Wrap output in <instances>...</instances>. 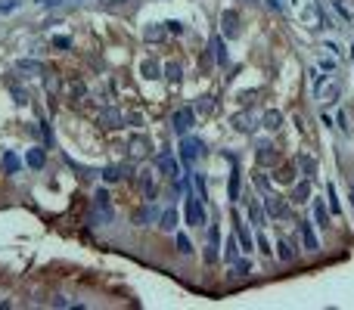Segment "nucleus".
Masks as SVG:
<instances>
[{"label": "nucleus", "instance_id": "17", "mask_svg": "<svg viewBox=\"0 0 354 310\" xmlns=\"http://www.w3.org/2000/svg\"><path fill=\"white\" fill-rule=\"evenodd\" d=\"M295 168H298V174L301 177H317V162H314V155H298L295 159Z\"/></svg>", "mask_w": 354, "mask_h": 310}, {"label": "nucleus", "instance_id": "28", "mask_svg": "<svg viewBox=\"0 0 354 310\" xmlns=\"http://www.w3.org/2000/svg\"><path fill=\"white\" fill-rule=\"evenodd\" d=\"M314 217H317V226H329V208L320 199H314Z\"/></svg>", "mask_w": 354, "mask_h": 310}, {"label": "nucleus", "instance_id": "26", "mask_svg": "<svg viewBox=\"0 0 354 310\" xmlns=\"http://www.w3.org/2000/svg\"><path fill=\"white\" fill-rule=\"evenodd\" d=\"M22 171V159H19V155L16 152H7L4 155V174H10V177H16Z\"/></svg>", "mask_w": 354, "mask_h": 310}, {"label": "nucleus", "instance_id": "11", "mask_svg": "<svg viewBox=\"0 0 354 310\" xmlns=\"http://www.w3.org/2000/svg\"><path fill=\"white\" fill-rule=\"evenodd\" d=\"M159 171L168 177V180H177L180 177V168H177V162H174V155L165 149V155H159Z\"/></svg>", "mask_w": 354, "mask_h": 310}, {"label": "nucleus", "instance_id": "18", "mask_svg": "<svg viewBox=\"0 0 354 310\" xmlns=\"http://www.w3.org/2000/svg\"><path fill=\"white\" fill-rule=\"evenodd\" d=\"M255 159H258V165L270 168V165H277V149H273L270 143H261V146H258V152H255Z\"/></svg>", "mask_w": 354, "mask_h": 310}, {"label": "nucleus", "instance_id": "2", "mask_svg": "<svg viewBox=\"0 0 354 310\" xmlns=\"http://www.w3.org/2000/svg\"><path fill=\"white\" fill-rule=\"evenodd\" d=\"M112 217H115V211H112V202H109V192L97 189L93 192V214H90V220L97 226H103V223H112Z\"/></svg>", "mask_w": 354, "mask_h": 310}, {"label": "nucleus", "instance_id": "10", "mask_svg": "<svg viewBox=\"0 0 354 310\" xmlns=\"http://www.w3.org/2000/svg\"><path fill=\"white\" fill-rule=\"evenodd\" d=\"M342 96V87H339V81H323L320 87H317V99H323L326 106L329 102H336Z\"/></svg>", "mask_w": 354, "mask_h": 310}, {"label": "nucleus", "instance_id": "51", "mask_svg": "<svg viewBox=\"0 0 354 310\" xmlns=\"http://www.w3.org/2000/svg\"><path fill=\"white\" fill-rule=\"evenodd\" d=\"M37 4H44V7H56L59 0H37Z\"/></svg>", "mask_w": 354, "mask_h": 310}, {"label": "nucleus", "instance_id": "12", "mask_svg": "<svg viewBox=\"0 0 354 310\" xmlns=\"http://www.w3.org/2000/svg\"><path fill=\"white\" fill-rule=\"evenodd\" d=\"M128 174H134V165H109V168H103V180L106 183H118Z\"/></svg>", "mask_w": 354, "mask_h": 310}, {"label": "nucleus", "instance_id": "35", "mask_svg": "<svg viewBox=\"0 0 354 310\" xmlns=\"http://www.w3.org/2000/svg\"><path fill=\"white\" fill-rule=\"evenodd\" d=\"M249 270H252V264H249L246 257H236V261H233V273H236V276H249Z\"/></svg>", "mask_w": 354, "mask_h": 310}, {"label": "nucleus", "instance_id": "49", "mask_svg": "<svg viewBox=\"0 0 354 310\" xmlns=\"http://www.w3.org/2000/svg\"><path fill=\"white\" fill-rule=\"evenodd\" d=\"M19 7V0H7V4H0V13H13Z\"/></svg>", "mask_w": 354, "mask_h": 310}, {"label": "nucleus", "instance_id": "4", "mask_svg": "<svg viewBox=\"0 0 354 310\" xmlns=\"http://www.w3.org/2000/svg\"><path fill=\"white\" fill-rule=\"evenodd\" d=\"M240 31H243L240 13H236V10H224L221 13V34L224 37H240Z\"/></svg>", "mask_w": 354, "mask_h": 310}, {"label": "nucleus", "instance_id": "19", "mask_svg": "<svg viewBox=\"0 0 354 310\" xmlns=\"http://www.w3.org/2000/svg\"><path fill=\"white\" fill-rule=\"evenodd\" d=\"M249 217L255 226H264L267 223V211H264V202L261 199H249Z\"/></svg>", "mask_w": 354, "mask_h": 310}, {"label": "nucleus", "instance_id": "21", "mask_svg": "<svg viewBox=\"0 0 354 310\" xmlns=\"http://www.w3.org/2000/svg\"><path fill=\"white\" fill-rule=\"evenodd\" d=\"M25 162H28V168H34V171H41V168L47 165V152H44L41 146H34V149H28V155H25Z\"/></svg>", "mask_w": 354, "mask_h": 310}, {"label": "nucleus", "instance_id": "40", "mask_svg": "<svg viewBox=\"0 0 354 310\" xmlns=\"http://www.w3.org/2000/svg\"><path fill=\"white\" fill-rule=\"evenodd\" d=\"M211 109H215L211 96H199V102H196V112H211Z\"/></svg>", "mask_w": 354, "mask_h": 310}, {"label": "nucleus", "instance_id": "3", "mask_svg": "<svg viewBox=\"0 0 354 310\" xmlns=\"http://www.w3.org/2000/svg\"><path fill=\"white\" fill-rule=\"evenodd\" d=\"M193 121H196V112H193L190 106H183V109H177V112H174L171 127H174V134L186 137V134H190V127H193Z\"/></svg>", "mask_w": 354, "mask_h": 310}, {"label": "nucleus", "instance_id": "52", "mask_svg": "<svg viewBox=\"0 0 354 310\" xmlns=\"http://www.w3.org/2000/svg\"><path fill=\"white\" fill-rule=\"evenodd\" d=\"M249 4H258V0H249Z\"/></svg>", "mask_w": 354, "mask_h": 310}, {"label": "nucleus", "instance_id": "6", "mask_svg": "<svg viewBox=\"0 0 354 310\" xmlns=\"http://www.w3.org/2000/svg\"><path fill=\"white\" fill-rule=\"evenodd\" d=\"M199 155H202V143L196 140V137H183V143H180V162L190 168Z\"/></svg>", "mask_w": 354, "mask_h": 310}, {"label": "nucleus", "instance_id": "46", "mask_svg": "<svg viewBox=\"0 0 354 310\" xmlns=\"http://www.w3.org/2000/svg\"><path fill=\"white\" fill-rule=\"evenodd\" d=\"M258 251H261V254H270V251H273L270 242H267V236H258Z\"/></svg>", "mask_w": 354, "mask_h": 310}, {"label": "nucleus", "instance_id": "8", "mask_svg": "<svg viewBox=\"0 0 354 310\" xmlns=\"http://www.w3.org/2000/svg\"><path fill=\"white\" fill-rule=\"evenodd\" d=\"M137 183H140L143 199H146V202H152V199H155V192H159V186H155V174H152V171H140Z\"/></svg>", "mask_w": 354, "mask_h": 310}, {"label": "nucleus", "instance_id": "37", "mask_svg": "<svg viewBox=\"0 0 354 310\" xmlns=\"http://www.w3.org/2000/svg\"><path fill=\"white\" fill-rule=\"evenodd\" d=\"M10 93H13V102H16V106H25V102H28V93H25L19 84H10Z\"/></svg>", "mask_w": 354, "mask_h": 310}, {"label": "nucleus", "instance_id": "25", "mask_svg": "<svg viewBox=\"0 0 354 310\" xmlns=\"http://www.w3.org/2000/svg\"><path fill=\"white\" fill-rule=\"evenodd\" d=\"M131 155H134V159H146V155H152L149 140H146V137H134V140H131Z\"/></svg>", "mask_w": 354, "mask_h": 310}, {"label": "nucleus", "instance_id": "9", "mask_svg": "<svg viewBox=\"0 0 354 310\" xmlns=\"http://www.w3.org/2000/svg\"><path fill=\"white\" fill-rule=\"evenodd\" d=\"M264 211H267V217H286V202L280 196H273V192H267L264 196Z\"/></svg>", "mask_w": 354, "mask_h": 310}, {"label": "nucleus", "instance_id": "16", "mask_svg": "<svg viewBox=\"0 0 354 310\" xmlns=\"http://www.w3.org/2000/svg\"><path fill=\"white\" fill-rule=\"evenodd\" d=\"M277 257L280 261H295L298 257V242L295 239H280L277 242Z\"/></svg>", "mask_w": 354, "mask_h": 310}, {"label": "nucleus", "instance_id": "42", "mask_svg": "<svg viewBox=\"0 0 354 310\" xmlns=\"http://www.w3.org/2000/svg\"><path fill=\"white\" fill-rule=\"evenodd\" d=\"M236 248H240V239H230L227 242V261H236Z\"/></svg>", "mask_w": 354, "mask_h": 310}, {"label": "nucleus", "instance_id": "38", "mask_svg": "<svg viewBox=\"0 0 354 310\" xmlns=\"http://www.w3.org/2000/svg\"><path fill=\"white\" fill-rule=\"evenodd\" d=\"M326 199H329V211H333V214H342V205H339V196H336V186L326 189Z\"/></svg>", "mask_w": 354, "mask_h": 310}, {"label": "nucleus", "instance_id": "23", "mask_svg": "<svg viewBox=\"0 0 354 310\" xmlns=\"http://www.w3.org/2000/svg\"><path fill=\"white\" fill-rule=\"evenodd\" d=\"M140 74L146 77V81H155V77H162V62H155V59H143V62H140Z\"/></svg>", "mask_w": 354, "mask_h": 310}, {"label": "nucleus", "instance_id": "53", "mask_svg": "<svg viewBox=\"0 0 354 310\" xmlns=\"http://www.w3.org/2000/svg\"><path fill=\"white\" fill-rule=\"evenodd\" d=\"M351 202H354V192H351Z\"/></svg>", "mask_w": 354, "mask_h": 310}, {"label": "nucleus", "instance_id": "50", "mask_svg": "<svg viewBox=\"0 0 354 310\" xmlns=\"http://www.w3.org/2000/svg\"><path fill=\"white\" fill-rule=\"evenodd\" d=\"M267 7H270V10H277V13H280V10H283V0H267Z\"/></svg>", "mask_w": 354, "mask_h": 310}, {"label": "nucleus", "instance_id": "27", "mask_svg": "<svg viewBox=\"0 0 354 310\" xmlns=\"http://www.w3.org/2000/svg\"><path fill=\"white\" fill-rule=\"evenodd\" d=\"M236 239H240L243 251H252V236H249V229L240 223V214H236Z\"/></svg>", "mask_w": 354, "mask_h": 310}, {"label": "nucleus", "instance_id": "48", "mask_svg": "<svg viewBox=\"0 0 354 310\" xmlns=\"http://www.w3.org/2000/svg\"><path fill=\"white\" fill-rule=\"evenodd\" d=\"M125 121H128L131 127H140V124H143V115H137V112H134V115H128V118H125Z\"/></svg>", "mask_w": 354, "mask_h": 310}, {"label": "nucleus", "instance_id": "39", "mask_svg": "<svg viewBox=\"0 0 354 310\" xmlns=\"http://www.w3.org/2000/svg\"><path fill=\"white\" fill-rule=\"evenodd\" d=\"M53 47H56V50H72V37L56 34V37H53Z\"/></svg>", "mask_w": 354, "mask_h": 310}, {"label": "nucleus", "instance_id": "20", "mask_svg": "<svg viewBox=\"0 0 354 310\" xmlns=\"http://www.w3.org/2000/svg\"><path fill=\"white\" fill-rule=\"evenodd\" d=\"M243 171H240V165H236L233 171H230V183H227V196H230V202H240V183H243V177H240Z\"/></svg>", "mask_w": 354, "mask_h": 310}, {"label": "nucleus", "instance_id": "29", "mask_svg": "<svg viewBox=\"0 0 354 310\" xmlns=\"http://www.w3.org/2000/svg\"><path fill=\"white\" fill-rule=\"evenodd\" d=\"M16 71H25V74H41L44 65L41 62H34V59H19L16 62Z\"/></svg>", "mask_w": 354, "mask_h": 310}, {"label": "nucleus", "instance_id": "7", "mask_svg": "<svg viewBox=\"0 0 354 310\" xmlns=\"http://www.w3.org/2000/svg\"><path fill=\"white\" fill-rule=\"evenodd\" d=\"M208 56L224 68V65H230V56H227V50H224V34H211L208 37Z\"/></svg>", "mask_w": 354, "mask_h": 310}, {"label": "nucleus", "instance_id": "22", "mask_svg": "<svg viewBox=\"0 0 354 310\" xmlns=\"http://www.w3.org/2000/svg\"><path fill=\"white\" fill-rule=\"evenodd\" d=\"M261 124H264L267 131H280V127H283V112H277V109H267V112L261 115Z\"/></svg>", "mask_w": 354, "mask_h": 310}, {"label": "nucleus", "instance_id": "1", "mask_svg": "<svg viewBox=\"0 0 354 310\" xmlns=\"http://www.w3.org/2000/svg\"><path fill=\"white\" fill-rule=\"evenodd\" d=\"M183 217L190 226H205V202L193 192V186H186V205H183Z\"/></svg>", "mask_w": 354, "mask_h": 310}, {"label": "nucleus", "instance_id": "24", "mask_svg": "<svg viewBox=\"0 0 354 310\" xmlns=\"http://www.w3.org/2000/svg\"><path fill=\"white\" fill-rule=\"evenodd\" d=\"M149 220H159V211H155V205H152V202H149V205H143V208L134 214V223H137V226H146Z\"/></svg>", "mask_w": 354, "mask_h": 310}, {"label": "nucleus", "instance_id": "41", "mask_svg": "<svg viewBox=\"0 0 354 310\" xmlns=\"http://www.w3.org/2000/svg\"><path fill=\"white\" fill-rule=\"evenodd\" d=\"M218 248H221V245H211V242H208V248H205V264H215V261H218Z\"/></svg>", "mask_w": 354, "mask_h": 310}, {"label": "nucleus", "instance_id": "13", "mask_svg": "<svg viewBox=\"0 0 354 310\" xmlns=\"http://www.w3.org/2000/svg\"><path fill=\"white\" fill-rule=\"evenodd\" d=\"M298 229H301V239H304V248H308V251H314V254H317V251H320V242H317V236H314V226H311V220H298Z\"/></svg>", "mask_w": 354, "mask_h": 310}, {"label": "nucleus", "instance_id": "5", "mask_svg": "<svg viewBox=\"0 0 354 310\" xmlns=\"http://www.w3.org/2000/svg\"><path fill=\"white\" fill-rule=\"evenodd\" d=\"M100 124H103L106 131H122V127H128L125 115L118 112L115 106H109V109H103V112H100Z\"/></svg>", "mask_w": 354, "mask_h": 310}, {"label": "nucleus", "instance_id": "44", "mask_svg": "<svg viewBox=\"0 0 354 310\" xmlns=\"http://www.w3.org/2000/svg\"><path fill=\"white\" fill-rule=\"evenodd\" d=\"M165 28H168L171 34H183V25H180L177 19H171V22H165Z\"/></svg>", "mask_w": 354, "mask_h": 310}, {"label": "nucleus", "instance_id": "45", "mask_svg": "<svg viewBox=\"0 0 354 310\" xmlns=\"http://www.w3.org/2000/svg\"><path fill=\"white\" fill-rule=\"evenodd\" d=\"M255 183H258V189H264V192L270 189V177H267V174H258V177H255Z\"/></svg>", "mask_w": 354, "mask_h": 310}, {"label": "nucleus", "instance_id": "15", "mask_svg": "<svg viewBox=\"0 0 354 310\" xmlns=\"http://www.w3.org/2000/svg\"><path fill=\"white\" fill-rule=\"evenodd\" d=\"M308 199H311V177L295 180V183H292V202H295V205H304Z\"/></svg>", "mask_w": 354, "mask_h": 310}, {"label": "nucleus", "instance_id": "33", "mask_svg": "<svg viewBox=\"0 0 354 310\" xmlns=\"http://www.w3.org/2000/svg\"><path fill=\"white\" fill-rule=\"evenodd\" d=\"M193 186H196V196H199L202 202H208V189H205V177H202V174L193 177Z\"/></svg>", "mask_w": 354, "mask_h": 310}, {"label": "nucleus", "instance_id": "36", "mask_svg": "<svg viewBox=\"0 0 354 310\" xmlns=\"http://www.w3.org/2000/svg\"><path fill=\"white\" fill-rule=\"evenodd\" d=\"M177 251L180 254H193V242H190L186 232H177Z\"/></svg>", "mask_w": 354, "mask_h": 310}, {"label": "nucleus", "instance_id": "30", "mask_svg": "<svg viewBox=\"0 0 354 310\" xmlns=\"http://www.w3.org/2000/svg\"><path fill=\"white\" fill-rule=\"evenodd\" d=\"M162 74L168 77L171 84H180V77H183V71H180V65H177V62H165V65H162Z\"/></svg>", "mask_w": 354, "mask_h": 310}, {"label": "nucleus", "instance_id": "14", "mask_svg": "<svg viewBox=\"0 0 354 310\" xmlns=\"http://www.w3.org/2000/svg\"><path fill=\"white\" fill-rule=\"evenodd\" d=\"M230 124H233V131H240V134H252L255 131V118L249 112H236L230 118Z\"/></svg>", "mask_w": 354, "mask_h": 310}, {"label": "nucleus", "instance_id": "47", "mask_svg": "<svg viewBox=\"0 0 354 310\" xmlns=\"http://www.w3.org/2000/svg\"><path fill=\"white\" fill-rule=\"evenodd\" d=\"M208 242H211V245H221V232H218V223L208 229Z\"/></svg>", "mask_w": 354, "mask_h": 310}, {"label": "nucleus", "instance_id": "32", "mask_svg": "<svg viewBox=\"0 0 354 310\" xmlns=\"http://www.w3.org/2000/svg\"><path fill=\"white\" fill-rule=\"evenodd\" d=\"M273 180H277V183H295V165H286V168H280L277 174H273Z\"/></svg>", "mask_w": 354, "mask_h": 310}, {"label": "nucleus", "instance_id": "34", "mask_svg": "<svg viewBox=\"0 0 354 310\" xmlns=\"http://www.w3.org/2000/svg\"><path fill=\"white\" fill-rule=\"evenodd\" d=\"M143 37H146V41H162V37H165V25H149L143 31Z\"/></svg>", "mask_w": 354, "mask_h": 310}, {"label": "nucleus", "instance_id": "43", "mask_svg": "<svg viewBox=\"0 0 354 310\" xmlns=\"http://www.w3.org/2000/svg\"><path fill=\"white\" fill-rule=\"evenodd\" d=\"M68 93H72V96H75V99H81V96H84V93H87V90H84V84H78V81H75V84H72V87H68Z\"/></svg>", "mask_w": 354, "mask_h": 310}, {"label": "nucleus", "instance_id": "31", "mask_svg": "<svg viewBox=\"0 0 354 310\" xmlns=\"http://www.w3.org/2000/svg\"><path fill=\"white\" fill-rule=\"evenodd\" d=\"M159 226H162V229H174V226H177V211H174V208H165V211L159 214Z\"/></svg>", "mask_w": 354, "mask_h": 310}]
</instances>
